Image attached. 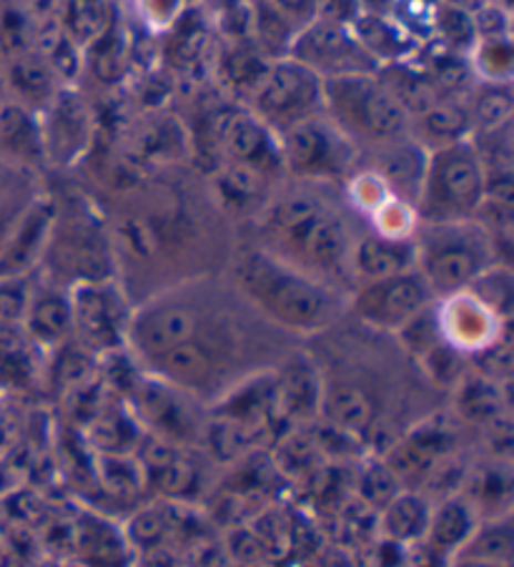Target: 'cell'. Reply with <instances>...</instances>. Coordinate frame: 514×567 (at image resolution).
<instances>
[{"mask_svg": "<svg viewBox=\"0 0 514 567\" xmlns=\"http://www.w3.org/2000/svg\"><path fill=\"white\" fill-rule=\"evenodd\" d=\"M216 138L222 146V161H232L246 168H254L264 176L281 182V146L279 136L254 116L249 109H234L218 121Z\"/></svg>", "mask_w": 514, "mask_h": 567, "instance_id": "obj_16", "label": "cell"}, {"mask_svg": "<svg viewBox=\"0 0 514 567\" xmlns=\"http://www.w3.org/2000/svg\"><path fill=\"white\" fill-rule=\"evenodd\" d=\"M0 161L31 174L49 164L45 161L41 113L11 99L0 103Z\"/></svg>", "mask_w": 514, "mask_h": 567, "instance_id": "obj_24", "label": "cell"}, {"mask_svg": "<svg viewBox=\"0 0 514 567\" xmlns=\"http://www.w3.org/2000/svg\"><path fill=\"white\" fill-rule=\"evenodd\" d=\"M55 219L53 194L38 192L33 202L18 216L3 251H0V277H31L41 269L49 249Z\"/></svg>", "mask_w": 514, "mask_h": 567, "instance_id": "obj_21", "label": "cell"}, {"mask_svg": "<svg viewBox=\"0 0 514 567\" xmlns=\"http://www.w3.org/2000/svg\"><path fill=\"white\" fill-rule=\"evenodd\" d=\"M351 281L367 284L379 281L394 274H402L409 269H417V249L414 236L409 239H399V236H384L379 231H359L351 247Z\"/></svg>", "mask_w": 514, "mask_h": 567, "instance_id": "obj_23", "label": "cell"}, {"mask_svg": "<svg viewBox=\"0 0 514 567\" xmlns=\"http://www.w3.org/2000/svg\"><path fill=\"white\" fill-rule=\"evenodd\" d=\"M434 291L417 269L357 284L349 295V317L371 332L397 337L407 324L434 307Z\"/></svg>", "mask_w": 514, "mask_h": 567, "instance_id": "obj_14", "label": "cell"}, {"mask_svg": "<svg viewBox=\"0 0 514 567\" xmlns=\"http://www.w3.org/2000/svg\"><path fill=\"white\" fill-rule=\"evenodd\" d=\"M432 499L417 493V489H402L379 509V525L384 537L397 547H409L424 540L426 525L432 515Z\"/></svg>", "mask_w": 514, "mask_h": 567, "instance_id": "obj_29", "label": "cell"}, {"mask_svg": "<svg viewBox=\"0 0 514 567\" xmlns=\"http://www.w3.org/2000/svg\"><path fill=\"white\" fill-rule=\"evenodd\" d=\"M8 61V99L21 103L35 113H43L45 106L63 89L59 73L53 71L51 61L38 49L6 55Z\"/></svg>", "mask_w": 514, "mask_h": 567, "instance_id": "obj_26", "label": "cell"}, {"mask_svg": "<svg viewBox=\"0 0 514 567\" xmlns=\"http://www.w3.org/2000/svg\"><path fill=\"white\" fill-rule=\"evenodd\" d=\"M279 146L291 182L341 186L361 166L359 148L323 113L281 134Z\"/></svg>", "mask_w": 514, "mask_h": 567, "instance_id": "obj_11", "label": "cell"}, {"mask_svg": "<svg viewBox=\"0 0 514 567\" xmlns=\"http://www.w3.org/2000/svg\"><path fill=\"white\" fill-rule=\"evenodd\" d=\"M487 176L472 138L430 151L414 212L419 224H450L477 219Z\"/></svg>", "mask_w": 514, "mask_h": 567, "instance_id": "obj_9", "label": "cell"}, {"mask_svg": "<svg viewBox=\"0 0 514 567\" xmlns=\"http://www.w3.org/2000/svg\"><path fill=\"white\" fill-rule=\"evenodd\" d=\"M417 271L436 299L460 295L494 264H510L482 221L419 224L414 231Z\"/></svg>", "mask_w": 514, "mask_h": 567, "instance_id": "obj_7", "label": "cell"}, {"mask_svg": "<svg viewBox=\"0 0 514 567\" xmlns=\"http://www.w3.org/2000/svg\"><path fill=\"white\" fill-rule=\"evenodd\" d=\"M323 116L359 154L412 134V118L377 73L323 81Z\"/></svg>", "mask_w": 514, "mask_h": 567, "instance_id": "obj_8", "label": "cell"}, {"mask_svg": "<svg viewBox=\"0 0 514 567\" xmlns=\"http://www.w3.org/2000/svg\"><path fill=\"white\" fill-rule=\"evenodd\" d=\"M45 161L59 166H73L81 161L93 138V121L85 101L71 89H61L41 113Z\"/></svg>", "mask_w": 514, "mask_h": 567, "instance_id": "obj_18", "label": "cell"}, {"mask_svg": "<svg viewBox=\"0 0 514 567\" xmlns=\"http://www.w3.org/2000/svg\"><path fill=\"white\" fill-rule=\"evenodd\" d=\"M33 279L35 274L31 277H0V324L21 327L28 299H31Z\"/></svg>", "mask_w": 514, "mask_h": 567, "instance_id": "obj_34", "label": "cell"}, {"mask_svg": "<svg viewBox=\"0 0 514 567\" xmlns=\"http://www.w3.org/2000/svg\"><path fill=\"white\" fill-rule=\"evenodd\" d=\"M480 523V515L474 507L466 503L464 495H450L444 499H436L432 505L430 525H426L424 543L444 557H452L462 550L464 543L470 540L474 527Z\"/></svg>", "mask_w": 514, "mask_h": 567, "instance_id": "obj_28", "label": "cell"}, {"mask_svg": "<svg viewBox=\"0 0 514 567\" xmlns=\"http://www.w3.org/2000/svg\"><path fill=\"white\" fill-rule=\"evenodd\" d=\"M446 567H512V565H494V563H482V560H466V557H454Z\"/></svg>", "mask_w": 514, "mask_h": 567, "instance_id": "obj_38", "label": "cell"}, {"mask_svg": "<svg viewBox=\"0 0 514 567\" xmlns=\"http://www.w3.org/2000/svg\"><path fill=\"white\" fill-rule=\"evenodd\" d=\"M446 410L464 430L482 432L492 422L510 417V384L466 367V372L446 394Z\"/></svg>", "mask_w": 514, "mask_h": 567, "instance_id": "obj_22", "label": "cell"}, {"mask_svg": "<svg viewBox=\"0 0 514 567\" xmlns=\"http://www.w3.org/2000/svg\"><path fill=\"white\" fill-rule=\"evenodd\" d=\"M35 194H38V188L31 186V188H23V192H18L0 202V251H3L8 236H11L18 216H21L25 206L33 202Z\"/></svg>", "mask_w": 514, "mask_h": 567, "instance_id": "obj_35", "label": "cell"}, {"mask_svg": "<svg viewBox=\"0 0 514 567\" xmlns=\"http://www.w3.org/2000/svg\"><path fill=\"white\" fill-rule=\"evenodd\" d=\"M8 101V61L0 51V103Z\"/></svg>", "mask_w": 514, "mask_h": 567, "instance_id": "obj_37", "label": "cell"}, {"mask_svg": "<svg viewBox=\"0 0 514 567\" xmlns=\"http://www.w3.org/2000/svg\"><path fill=\"white\" fill-rule=\"evenodd\" d=\"M106 219L116 281L133 307L184 281L224 274L239 247L212 188H192L161 174L119 194Z\"/></svg>", "mask_w": 514, "mask_h": 567, "instance_id": "obj_2", "label": "cell"}, {"mask_svg": "<svg viewBox=\"0 0 514 567\" xmlns=\"http://www.w3.org/2000/svg\"><path fill=\"white\" fill-rule=\"evenodd\" d=\"M514 555V517L497 515L480 519L470 540L454 557H466V560H482L494 565H512ZM452 557V560H454Z\"/></svg>", "mask_w": 514, "mask_h": 567, "instance_id": "obj_31", "label": "cell"}, {"mask_svg": "<svg viewBox=\"0 0 514 567\" xmlns=\"http://www.w3.org/2000/svg\"><path fill=\"white\" fill-rule=\"evenodd\" d=\"M224 274L192 279L133 307L131 362L212 408L234 386L274 370L294 347Z\"/></svg>", "mask_w": 514, "mask_h": 567, "instance_id": "obj_1", "label": "cell"}, {"mask_svg": "<svg viewBox=\"0 0 514 567\" xmlns=\"http://www.w3.org/2000/svg\"><path fill=\"white\" fill-rule=\"evenodd\" d=\"M512 462L487 457L480 465H470L460 495L474 507L480 519L512 513Z\"/></svg>", "mask_w": 514, "mask_h": 567, "instance_id": "obj_27", "label": "cell"}, {"mask_svg": "<svg viewBox=\"0 0 514 567\" xmlns=\"http://www.w3.org/2000/svg\"><path fill=\"white\" fill-rule=\"evenodd\" d=\"M21 332L41 354H53L69 344L73 339L71 289L35 274Z\"/></svg>", "mask_w": 514, "mask_h": 567, "instance_id": "obj_20", "label": "cell"}, {"mask_svg": "<svg viewBox=\"0 0 514 567\" xmlns=\"http://www.w3.org/2000/svg\"><path fill=\"white\" fill-rule=\"evenodd\" d=\"M276 404H279L281 420L291 430L307 427L319 420L321 380L317 362H313L307 344L294 347L291 352L274 367Z\"/></svg>", "mask_w": 514, "mask_h": 567, "instance_id": "obj_19", "label": "cell"}, {"mask_svg": "<svg viewBox=\"0 0 514 567\" xmlns=\"http://www.w3.org/2000/svg\"><path fill=\"white\" fill-rule=\"evenodd\" d=\"M317 75L341 79V75L377 73L379 63L364 43L357 41L339 23H311L289 43V53Z\"/></svg>", "mask_w": 514, "mask_h": 567, "instance_id": "obj_15", "label": "cell"}, {"mask_svg": "<svg viewBox=\"0 0 514 567\" xmlns=\"http://www.w3.org/2000/svg\"><path fill=\"white\" fill-rule=\"evenodd\" d=\"M472 118V136L474 134H492L510 126L512 121V96L507 83H492L490 91H484L482 96L474 101L470 109Z\"/></svg>", "mask_w": 514, "mask_h": 567, "instance_id": "obj_33", "label": "cell"}, {"mask_svg": "<svg viewBox=\"0 0 514 567\" xmlns=\"http://www.w3.org/2000/svg\"><path fill=\"white\" fill-rule=\"evenodd\" d=\"M419 134L414 136L426 151L456 144V141L472 138V118L470 109L456 106V103L434 101L430 109L417 113Z\"/></svg>", "mask_w": 514, "mask_h": 567, "instance_id": "obj_30", "label": "cell"}, {"mask_svg": "<svg viewBox=\"0 0 514 567\" xmlns=\"http://www.w3.org/2000/svg\"><path fill=\"white\" fill-rule=\"evenodd\" d=\"M335 188L291 178L281 182L251 221V244L349 297L354 289L349 259L359 236L357 214L335 198Z\"/></svg>", "mask_w": 514, "mask_h": 567, "instance_id": "obj_4", "label": "cell"}, {"mask_svg": "<svg viewBox=\"0 0 514 567\" xmlns=\"http://www.w3.org/2000/svg\"><path fill=\"white\" fill-rule=\"evenodd\" d=\"M128 370L123 394H126L133 422H138L156 440L198 447L206 422L204 404L176 390V386L141 372L133 362Z\"/></svg>", "mask_w": 514, "mask_h": 567, "instance_id": "obj_12", "label": "cell"}, {"mask_svg": "<svg viewBox=\"0 0 514 567\" xmlns=\"http://www.w3.org/2000/svg\"><path fill=\"white\" fill-rule=\"evenodd\" d=\"M371 156L369 161V172H374L382 182L389 186L397 198L412 204L419 196V186H422L424 178V168H426V151L419 141L409 134L399 141H392V144L371 148L367 154H361V158Z\"/></svg>", "mask_w": 514, "mask_h": 567, "instance_id": "obj_25", "label": "cell"}, {"mask_svg": "<svg viewBox=\"0 0 514 567\" xmlns=\"http://www.w3.org/2000/svg\"><path fill=\"white\" fill-rule=\"evenodd\" d=\"M73 342L96 359L126 352L133 301L116 279L71 289Z\"/></svg>", "mask_w": 514, "mask_h": 567, "instance_id": "obj_13", "label": "cell"}, {"mask_svg": "<svg viewBox=\"0 0 514 567\" xmlns=\"http://www.w3.org/2000/svg\"><path fill=\"white\" fill-rule=\"evenodd\" d=\"M55 219L49 249L35 274L61 287H81L116 279V257L106 214L83 194L55 196Z\"/></svg>", "mask_w": 514, "mask_h": 567, "instance_id": "obj_6", "label": "cell"}, {"mask_svg": "<svg viewBox=\"0 0 514 567\" xmlns=\"http://www.w3.org/2000/svg\"><path fill=\"white\" fill-rule=\"evenodd\" d=\"M434 315L442 337L466 362L477 357L482 349H487L504 329L512 327L510 321L500 319L492 309L484 307L477 297H472L470 291L436 299Z\"/></svg>", "mask_w": 514, "mask_h": 567, "instance_id": "obj_17", "label": "cell"}, {"mask_svg": "<svg viewBox=\"0 0 514 567\" xmlns=\"http://www.w3.org/2000/svg\"><path fill=\"white\" fill-rule=\"evenodd\" d=\"M472 297H477L484 307L492 309L494 315L504 321H512V307H514V279L510 264H494L487 271L472 281L470 289Z\"/></svg>", "mask_w": 514, "mask_h": 567, "instance_id": "obj_32", "label": "cell"}, {"mask_svg": "<svg viewBox=\"0 0 514 567\" xmlns=\"http://www.w3.org/2000/svg\"><path fill=\"white\" fill-rule=\"evenodd\" d=\"M31 186H33L31 172H21V168L8 166L6 161H0V202L18 192H23V188H31Z\"/></svg>", "mask_w": 514, "mask_h": 567, "instance_id": "obj_36", "label": "cell"}, {"mask_svg": "<svg viewBox=\"0 0 514 567\" xmlns=\"http://www.w3.org/2000/svg\"><path fill=\"white\" fill-rule=\"evenodd\" d=\"M226 277L269 324L297 342L329 332L349 315L345 291L289 267L256 244L236 247Z\"/></svg>", "mask_w": 514, "mask_h": 567, "instance_id": "obj_5", "label": "cell"}, {"mask_svg": "<svg viewBox=\"0 0 514 567\" xmlns=\"http://www.w3.org/2000/svg\"><path fill=\"white\" fill-rule=\"evenodd\" d=\"M249 111L276 136L323 113V79L291 55H279L261 71L249 93Z\"/></svg>", "mask_w": 514, "mask_h": 567, "instance_id": "obj_10", "label": "cell"}, {"mask_svg": "<svg viewBox=\"0 0 514 567\" xmlns=\"http://www.w3.org/2000/svg\"><path fill=\"white\" fill-rule=\"evenodd\" d=\"M321 380L319 420L382 452L397 437L446 408V394L419 372L394 337L371 332L347 315L335 329L309 339Z\"/></svg>", "mask_w": 514, "mask_h": 567, "instance_id": "obj_3", "label": "cell"}]
</instances>
